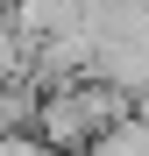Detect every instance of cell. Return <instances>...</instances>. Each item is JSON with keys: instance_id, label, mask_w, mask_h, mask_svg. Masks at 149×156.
<instances>
[{"instance_id": "cell-1", "label": "cell", "mask_w": 149, "mask_h": 156, "mask_svg": "<svg viewBox=\"0 0 149 156\" xmlns=\"http://www.w3.org/2000/svg\"><path fill=\"white\" fill-rule=\"evenodd\" d=\"M128 114H135V99H128V92H114L107 78H78V85H57V92H43L36 135L57 149V156H85V149L107 135L114 121H128Z\"/></svg>"}, {"instance_id": "cell-2", "label": "cell", "mask_w": 149, "mask_h": 156, "mask_svg": "<svg viewBox=\"0 0 149 156\" xmlns=\"http://www.w3.org/2000/svg\"><path fill=\"white\" fill-rule=\"evenodd\" d=\"M7 71H29V43L14 36V14L0 7V78H7Z\"/></svg>"}, {"instance_id": "cell-3", "label": "cell", "mask_w": 149, "mask_h": 156, "mask_svg": "<svg viewBox=\"0 0 149 156\" xmlns=\"http://www.w3.org/2000/svg\"><path fill=\"white\" fill-rule=\"evenodd\" d=\"M0 156H57L43 135H0Z\"/></svg>"}]
</instances>
